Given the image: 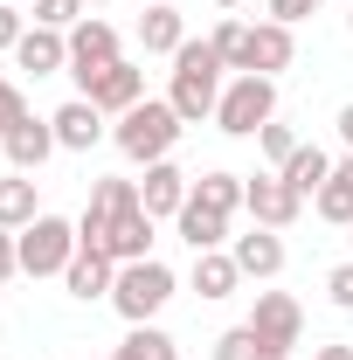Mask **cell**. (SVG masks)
Here are the masks:
<instances>
[{
	"label": "cell",
	"mask_w": 353,
	"mask_h": 360,
	"mask_svg": "<svg viewBox=\"0 0 353 360\" xmlns=\"http://www.w3.org/2000/svg\"><path fill=\"white\" fill-rule=\"evenodd\" d=\"M21 118H28V97H21V84H7V77H0V139L14 132Z\"/></svg>",
	"instance_id": "31"
},
{
	"label": "cell",
	"mask_w": 353,
	"mask_h": 360,
	"mask_svg": "<svg viewBox=\"0 0 353 360\" xmlns=\"http://www.w3.org/2000/svg\"><path fill=\"white\" fill-rule=\"evenodd\" d=\"M326 0H270V21H284V28H298L305 14H319Z\"/></svg>",
	"instance_id": "33"
},
{
	"label": "cell",
	"mask_w": 353,
	"mask_h": 360,
	"mask_svg": "<svg viewBox=\"0 0 353 360\" xmlns=\"http://www.w3.org/2000/svg\"><path fill=\"white\" fill-rule=\"evenodd\" d=\"M7 277H21V243H14V229H0V284Z\"/></svg>",
	"instance_id": "34"
},
{
	"label": "cell",
	"mask_w": 353,
	"mask_h": 360,
	"mask_svg": "<svg viewBox=\"0 0 353 360\" xmlns=\"http://www.w3.org/2000/svg\"><path fill=\"white\" fill-rule=\"evenodd\" d=\"M49 125H56V146H63V153H90V146H104V132H111V125H104V111H97L90 97H70Z\"/></svg>",
	"instance_id": "12"
},
{
	"label": "cell",
	"mask_w": 353,
	"mask_h": 360,
	"mask_svg": "<svg viewBox=\"0 0 353 360\" xmlns=\"http://www.w3.org/2000/svg\"><path fill=\"white\" fill-rule=\"evenodd\" d=\"M326 298H333L340 312H353V257H347V264H333V270H326Z\"/></svg>",
	"instance_id": "32"
},
{
	"label": "cell",
	"mask_w": 353,
	"mask_h": 360,
	"mask_svg": "<svg viewBox=\"0 0 353 360\" xmlns=\"http://www.w3.org/2000/svg\"><path fill=\"white\" fill-rule=\"evenodd\" d=\"M340 146L353 153V104H340Z\"/></svg>",
	"instance_id": "35"
},
{
	"label": "cell",
	"mask_w": 353,
	"mask_h": 360,
	"mask_svg": "<svg viewBox=\"0 0 353 360\" xmlns=\"http://www.w3.org/2000/svg\"><path fill=\"white\" fill-rule=\"evenodd\" d=\"M312 208L326 215V222H340V229H353V153L347 160H333V180L312 194Z\"/></svg>",
	"instance_id": "21"
},
{
	"label": "cell",
	"mask_w": 353,
	"mask_h": 360,
	"mask_svg": "<svg viewBox=\"0 0 353 360\" xmlns=\"http://www.w3.org/2000/svg\"><path fill=\"white\" fill-rule=\"evenodd\" d=\"M243 208L257 215V229H277V236H284V229L305 215V194H298L284 174H257L250 187H243Z\"/></svg>",
	"instance_id": "7"
},
{
	"label": "cell",
	"mask_w": 353,
	"mask_h": 360,
	"mask_svg": "<svg viewBox=\"0 0 353 360\" xmlns=\"http://www.w3.org/2000/svg\"><path fill=\"white\" fill-rule=\"evenodd\" d=\"M77 97H90V104H97L104 118H125V111H132L139 97H146V70L118 56V63H111V70H97V77H90L84 90H77Z\"/></svg>",
	"instance_id": "9"
},
{
	"label": "cell",
	"mask_w": 353,
	"mask_h": 360,
	"mask_svg": "<svg viewBox=\"0 0 353 360\" xmlns=\"http://www.w3.org/2000/svg\"><path fill=\"white\" fill-rule=\"evenodd\" d=\"M90 7H104V0H90Z\"/></svg>",
	"instance_id": "40"
},
{
	"label": "cell",
	"mask_w": 353,
	"mask_h": 360,
	"mask_svg": "<svg viewBox=\"0 0 353 360\" xmlns=\"http://www.w3.org/2000/svg\"><path fill=\"white\" fill-rule=\"evenodd\" d=\"M35 215H42V201H35V174H7V180H0V229L21 236Z\"/></svg>",
	"instance_id": "22"
},
{
	"label": "cell",
	"mask_w": 353,
	"mask_h": 360,
	"mask_svg": "<svg viewBox=\"0 0 353 360\" xmlns=\"http://www.w3.org/2000/svg\"><path fill=\"white\" fill-rule=\"evenodd\" d=\"M229 257H236V270H243V277L270 284V277L284 270V236H277V229H250V236H229Z\"/></svg>",
	"instance_id": "13"
},
{
	"label": "cell",
	"mask_w": 353,
	"mask_h": 360,
	"mask_svg": "<svg viewBox=\"0 0 353 360\" xmlns=\"http://www.w3.org/2000/svg\"><path fill=\"white\" fill-rule=\"evenodd\" d=\"M63 284H70V298H111V284H118V264L104 257V250H77L70 270H63Z\"/></svg>",
	"instance_id": "16"
},
{
	"label": "cell",
	"mask_w": 353,
	"mask_h": 360,
	"mask_svg": "<svg viewBox=\"0 0 353 360\" xmlns=\"http://www.w3.org/2000/svg\"><path fill=\"white\" fill-rule=\"evenodd\" d=\"M21 35H28V7H14V0H0V49L14 56V49H21Z\"/></svg>",
	"instance_id": "30"
},
{
	"label": "cell",
	"mask_w": 353,
	"mask_h": 360,
	"mask_svg": "<svg viewBox=\"0 0 353 360\" xmlns=\"http://www.w3.org/2000/svg\"><path fill=\"white\" fill-rule=\"evenodd\" d=\"M167 104L180 111V125L215 118V104H222V56H215V42H180L174 49V90H167Z\"/></svg>",
	"instance_id": "2"
},
{
	"label": "cell",
	"mask_w": 353,
	"mask_h": 360,
	"mask_svg": "<svg viewBox=\"0 0 353 360\" xmlns=\"http://www.w3.org/2000/svg\"><path fill=\"white\" fill-rule=\"evenodd\" d=\"M257 340H264V354L270 360H284L298 340H305V305L291 298V291H257V312L243 319Z\"/></svg>",
	"instance_id": "6"
},
{
	"label": "cell",
	"mask_w": 353,
	"mask_h": 360,
	"mask_svg": "<svg viewBox=\"0 0 353 360\" xmlns=\"http://www.w3.org/2000/svg\"><path fill=\"white\" fill-rule=\"evenodd\" d=\"M277 174L291 180V187H298V194H319V187H326V180H333V153H326V146H298V153H291V160H284V167H277Z\"/></svg>",
	"instance_id": "23"
},
{
	"label": "cell",
	"mask_w": 353,
	"mask_h": 360,
	"mask_svg": "<svg viewBox=\"0 0 353 360\" xmlns=\"http://www.w3.org/2000/svg\"><path fill=\"white\" fill-rule=\"evenodd\" d=\"M215 7H243V0H215Z\"/></svg>",
	"instance_id": "37"
},
{
	"label": "cell",
	"mask_w": 353,
	"mask_h": 360,
	"mask_svg": "<svg viewBox=\"0 0 353 360\" xmlns=\"http://www.w3.org/2000/svg\"><path fill=\"white\" fill-rule=\"evenodd\" d=\"M208 42H215L222 70H236V77H250V28H243V21H222V28L208 35Z\"/></svg>",
	"instance_id": "26"
},
{
	"label": "cell",
	"mask_w": 353,
	"mask_h": 360,
	"mask_svg": "<svg viewBox=\"0 0 353 360\" xmlns=\"http://www.w3.org/2000/svg\"><path fill=\"white\" fill-rule=\"evenodd\" d=\"M14 243H21V277H63L70 257L84 250L77 243V222H63V215H35Z\"/></svg>",
	"instance_id": "5"
},
{
	"label": "cell",
	"mask_w": 353,
	"mask_h": 360,
	"mask_svg": "<svg viewBox=\"0 0 353 360\" xmlns=\"http://www.w3.org/2000/svg\"><path fill=\"white\" fill-rule=\"evenodd\" d=\"M298 63V35L284 28V21H257L250 28V70L257 77H277V70H291Z\"/></svg>",
	"instance_id": "15"
},
{
	"label": "cell",
	"mask_w": 353,
	"mask_h": 360,
	"mask_svg": "<svg viewBox=\"0 0 353 360\" xmlns=\"http://www.w3.org/2000/svg\"><path fill=\"white\" fill-rule=\"evenodd\" d=\"M180 42H187L180 7H167V0H160V7H146V14H139V49H146V56H174Z\"/></svg>",
	"instance_id": "18"
},
{
	"label": "cell",
	"mask_w": 353,
	"mask_h": 360,
	"mask_svg": "<svg viewBox=\"0 0 353 360\" xmlns=\"http://www.w3.org/2000/svg\"><path fill=\"white\" fill-rule=\"evenodd\" d=\"M243 187H250L243 174H201L187 187V201H201L208 215H236V208H243Z\"/></svg>",
	"instance_id": "24"
},
{
	"label": "cell",
	"mask_w": 353,
	"mask_h": 360,
	"mask_svg": "<svg viewBox=\"0 0 353 360\" xmlns=\"http://www.w3.org/2000/svg\"><path fill=\"white\" fill-rule=\"evenodd\" d=\"M14 63H21L28 77H56V70H70V35L28 21V35H21V49H14Z\"/></svg>",
	"instance_id": "14"
},
{
	"label": "cell",
	"mask_w": 353,
	"mask_h": 360,
	"mask_svg": "<svg viewBox=\"0 0 353 360\" xmlns=\"http://www.w3.org/2000/svg\"><path fill=\"white\" fill-rule=\"evenodd\" d=\"M14 7H35V0H14Z\"/></svg>",
	"instance_id": "38"
},
{
	"label": "cell",
	"mask_w": 353,
	"mask_h": 360,
	"mask_svg": "<svg viewBox=\"0 0 353 360\" xmlns=\"http://www.w3.org/2000/svg\"><path fill=\"white\" fill-rule=\"evenodd\" d=\"M180 111L167 104V97H139L132 111L111 125V146L132 160V167H153V160H174V146H180Z\"/></svg>",
	"instance_id": "1"
},
{
	"label": "cell",
	"mask_w": 353,
	"mask_h": 360,
	"mask_svg": "<svg viewBox=\"0 0 353 360\" xmlns=\"http://www.w3.org/2000/svg\"><path fill=\"white\" fill-rule=\"evenodd\" d=\"M167 298H174V270L160 264V257H146V264H118L111 312L125 319V326H153V319L167 312Z\"/></svg>",
	"instance_id": "3"
},
{
	"label": "cell",
	"mask_w": 353,
	"mask_h": 360,
	"mask_svg": "<svg viewBox=\"0 0 353 360\" xmlns=\"http://www.w3.org/2000/svg\"><path fill=\"white\" fill-rule=\"evenodd\" d=\"M104 257H111V264H146V257H153V215H146V208L118 215L111 236H104Z\"/></svg>",
	"instance_id": "17"
},
{
	"label": "cell",
	"mask_w": 353,
	"mask_h": 360,
	"mask_svg": "<svg viewBox=\"0 0 353 360\" xmlns=\"http://www.w3.org/2000/svg\"><path fill=\"white\" fill-rule=\"evenodd\" d=\"M277 118V77H236V84H222V104H215V125L229 139H257Z\"/></svg>",
	"instance_id": "4"
},
{
	"label": "cell",
	"mask_w": 353,
	"mask_h": 360,
	"mask_svg": "<svg viewBox=\"0 0 353 360\" xmlns=\"http://www.w3.org/2000/svg\"><path fill=\"white\" fill-rule=\"evenodd\" d=\"M174 229H180V243H187L194 257H201V250H222V243H229V215H208L201 201H187V208L174 215Z\"/></svg>",
	"instance_id": "20"
},
{
	"label": "cell",
	"mask_w": 353,
	"mask_h": 360,
	"mask_svg": "<svg viewBox=\"0 0 353 360\" xmlns=\"http://www.w3.org/2000/svg\"><path fill=\"white\" fill-rule=\"evenodd\" d=\"M347 28H353V7H347Z\"/></svg>",
	"instance_id": "39"
},
{
	"label": "cell",
	"mask_w": 353,
	"mask_h": 360,
	"mask_svg": "<svg viewBox=\"0 0 353 360\" xmlns=\"http://www.w3.org/2000/svg\"><path fill=\"white\" fill-rule=\"evenodd\" d=\"M312 360H353V347H340V340H333V347H319Z\"/></svg>",
	"instance_id": "36"
},
{
	"label": "cell",
	"mask_w": 353,
	"mask_h": 360,
	"mask_svg": "<svg viewBox=\"0 0 353 360\" xmlns=\"http://www.w3.org/2000/svg\"><path fill=\"white\" fill-rule=\"evenodd\" d=\"M84 14H90V0H35V7H28V21H35V28H63V35H70Z\"/></svg>",
	"instance_id": "27"
},
{
	"label": "cell",
	"mask_w": 353,
	"mask_h": 360,
	"mask_svg": "<svg viewBox=\"0 0 353 360\" xmlns=\"http://www.w3.org/2000/svg\"><path fill=\"white\" fill-rule=\"evenodd\" d=\"M257 146H264V160H270V167H284V160H291V153H298L305 139L291 132V125H277V118H270L264 132H257Z\"/></svg>",
	"instance_id": "29"
},
{
	"label": "cell",
	"mask_w": 353,
	"mask_h": 360,
	"mask_svg": "<svg viewBox=\"0 0 353 360\" xmlns=\"http://www.w3.org/2000/svg\"><path fill=\"white\" fill-rule=\"evenodd\" d=\"M187 187H194V180L180 174L174 160H153V167H146V180H139V208H146L153 222H174L180 208H187Z\"/></svg>",
	"instance_id": "10"
},
{
	"label": "cell",
	"mask_w": 353,
	"mask_h": 360,
	"mask_svg": "<svg viewBox=\"0 0 353 360\" xmlns=\"http://www.w3.org/2000/svg\"><path fill=\"white\" fill-rule=\"evenodd\" d=\"M236 284H243V270H236V257L229 250H201L194 257V291L215 305V298H236Z\"/></svg>",
	"instance_id": "19"
},
{
	"label": "cell",
	"mask_w": 353,
	"mask_h": 360,
	"mask_svg": "<svg viewBox=\"0 0 353 360\" xmlns=\"http://www.w3.org/2000/svg\"><path fill=\"white\" fill-rule=\"evenodd\" d=\"M111 63H118V28L97 21V14H84V21L70 28V77H77V90H84L97 70H111Z\"/></svg>",
	"instance_id": "8"
},
{
	"label": "cell",
	"mask_w": 353,
	"mask_h": 360,
	"mask_svg": "<svg viewBox=\"0 0 353 360\" xmlns=\"http://www.w3.org/2000/svg\"><path fill=\"white\" fill-rule=\"evenodd\" d=\"M215 360H270V354H264V340H257L250 326H229L215 340Z\"/></svg>",
	"instance_id": "28"
},
{
	"label": "cell",
	"mask_w": 353,
	"mask_h": 360,
	"mask_svg": "<svg viewBox=\"0 0 353 360\" xmlns=\"http://www.w3.org/2000/svg\"><path fill=\"white\" fill-rule=\"evenodd\" d=\"M111 360H180V347H174V333H160V326H132Z\"/></svg>",
	"instance_id": "25"
},
{
	"label": "cell",
	"mask_w": 353,
	"mask_h": 360,
	"mask_svg": "<svg viewBox=\"0 0 353 360\" xmlns=\"http://www.w3.org/2000/svg\"><path fill=\"white\" fill-rule=\"evenodd\" d=\"M0 146H7V167H14V174H42V167H49V153H63L49 118H21V125L0 139Z\"/></svg>",
	"instance_id": "11"
}]
</instances>
